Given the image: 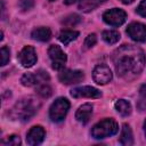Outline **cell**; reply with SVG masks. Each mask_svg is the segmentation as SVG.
Segmentation results:
<instances>
[{
	"instance_id": "1",
	"label": "cell",
	"mask_w": 146,
	"mask_h": 146,
	"mask_svg": "<svg viewBox=\"0 0 146 146\" xmlns=\"http://www.w3.org/2000/svg\"><path fill=\"white\" fill-rule=\"evenodd\" d=\"M113 63L117 75L130 81L140 75L145 67L146 58L141 48L132 44H123L114 51Z\"/></svg>"
},
{
	"instance_id": "2",
	"label": "cell",
	"mask_w": 146,
	"mask_h": 146,
	"mask_svg": "<svg viewBox=\"0 0 146 146\" xmlns=\"http://www.w3.org/2000/svg\"><path fill=\"white\" fill-rule=\"evenodd\" d=\"M40 108V102L34 97H25L18 100L10 110V117L18 121H29Z\"/></svg>"
},
{
	"instance_id": "3",
	"label": "cell",
	"mask_w": 146,
	"mask_h": 146,
	"mask_svg": "<svg viewBox=\"0 0 146 146\" xmlns=\"http://www.w3.org/2000/svg\"><path fill=\"white\" fill-rule=\"evenodd\" d=\"M119 131V125L113 119H104L91 128V136L95 139H104L115 135Z\"/></svg>"
},
{
	"instance_id": "4",
	"label": "cell",
	"mask_w": 146,
	"mask_h": 146,
	"mask_svg": "<svg viewBox=\"0 0 146 146\" xmlns=\"http://www.w3.org/2000/svg\"><path fill=\"white\" fill-rule=\"evenodd\" d=\"M68 110L70 102L64 97H59L51 104L49 108V117L52 122H60L65 119Z\"/></svg>"
},
{
	"instance_id": "5",
	"label": "cell",
	"mask_w": 146,
	"mask_h": 146,
	"mask_svg": "<svg viewBox=\"0 0 146 146\" xmlns=\"http://www.w3.org/2000/svg\"><path fill=\"white\" fill-rule=\"evenodd\" d=\"M48 55L51 60V67L54 70H63L67 57L66 54L62 50V48L57 44H51L48 49Z\"/></svg>"
},
{
	"instance_id": "6",
	"label": "cell",
	"mask_w": 146,
	"mask_h": 146,
	"mask_svg": "<svg viewBox=\"0 0 146 146\" xmlns=\"http://www.w3.org/2000/svg\"><path fill=\"white\" fill-rule=\"evenodd\" d=\"M103 19L106 24L111 26H120L122 25L127 19V14L124 10L120 8H112L104 13Z\"/></svg>"
},
{
	"instance_id": "7",
	"label": "cell",
	"mask_w": 146,
	"mask_h": 146,
	"mask_svg": "<svg viewBox=\"0 0 146 146\" xmlns=\"http://www.w3.org/2000/svg\"><path fill=\"white\" fill-rule=\"evenodd\" d=\"M48 80H49V74L46 71L39 70L38 72L34 73H25L22 76L21 82L25 87H32V86H39Z\"/></svg>"
},
{
	"instance_id": "8",
	"label": "cell",
	"mask_w": 146,
	"mask_h": 146,
	"mask_svg": "<svg viewBox=\"0 0 146 146\" xmlns=\"http://www.w3.org/2000/svg\"><path fill=\"white\" fill-rule=\"evenodd\" d=\"M58 79L64 84H73L79 83L84 79V74L82 71L79 70H62L58 74Z\"/></svg>"
},
{
	"instance_id": "9",
	"label": "cell",
	"mask_w": 146,
	"mask_h": 146,
	"mask_svg": "<svg viewBox=\"0 0 146 146\" xmlns=\"http://www.w3.org/2000/svg\"><path fill=\"white\" fill-rule=\"evenodd\" d=\"M112 78H113L112 71L107 65L100 64L94 68L92 79L97 84H106L112 80Z\"/></svg>"
},
{
	"instance_id": "10",
	"label": "cell",
	"mask_w": 146,
	"mask_h": 146,
	"mask_svg": "<svg viewBox=\"0 0 146 146\" xmlns=\"http://www.w3.org/2000/svg\"><path fill=\"white\" fill-rule=\"evenodd\" d=\"M127 33L128 35L137 42H145L146 41V25L133 22L128 25L127 27Z\"/></svg>"
},
{
	"instance_id": "11",
	"label": "cell",
	"mask_w": 146,
	"mask_h": 146,
	"mask_svg": "<svg viewBox=\"0 0 146 146\" xmlns=\"http://www.w3.org/2000/svg\"><path fill=\"white\" fill-rule=\"evenodd\" d=\"M18 60L23 67H31L36 63V52L32 46H25L18 54Z\"/></svg>"
},
{
	"instance_id": "12",
	"label": "cell",
	"mask_w": 146,
	"mask_h": 146,
	"mask_svg": "<svg viewBox=\"0 0 146 146\" xmlns=\"http://www.w3.org/2000/svg\"><path fill=\"white\" fill-rule=\"evenodd\" d=\"M71 96L74 98H99L102 97V92L90 86H83V87H76L71 90Z\"/></svg>"
},
{
	"instance_id": "13",
	"label": "cell",
	"mask_w": 146,
	"mask_h": 146,
	"mask_svg": "<svg viewBox=\"0 0 146 146\" xmlns=\"http://www.w3.org/2000/svg\"><path fill=\"white\" fill-rule=\"evenodd\" d=\"M46 137V131L41 125H34L32 127L27 135H26V141L31 146H36L43 141Z\"/></svg>"
},
{
	"instance_id": "14",
	"label": "cell",
	"mask_w": 146,
	"mask_h": 146,
	"mask_svg": "<svg viewBox=\"0 0 146 146\" xmlns=\"http://www.w3.org/2000/svg\"><path fill=\"white\" fill-rule=\"evenodd\" d=\"M91 114H92V105L91 104H83L82 106H80L78 108V111L75 113V119L80 123L84 124L89 121Z\"/></svg>"
},
{
	"instance_id": "15",
	"label": "cell",
	"mask_w": 146,
	"mask_h": 146,
	"mask_svg": "<svg viewBox=\"0 0 146 146\" xmlns=\"http://www.w3.org/2000/svg\"><path fill=\"white\" fill-rule=\"evenodd\" d=\"M31 36H32V39H34V40L44 42V41H48V40L51 38V31H50V29L44 27V26L36 27V29H34V30L32 31Z\"/></svg>"
},
{
	"instance_id": "16",
	"label": "cell",
	"mask_w": 146,
	"mask_h": 146,
	"mask_svg": "<svg viewBox=\"0 0 146 146\" xmlns=\"http://www.w3.org/2000/svg\"><path fill=\"white\" fill-rule=\"evenodd\" d=\"M120 143L125 146H130L133 144V137H132V131L128 124H123L121 135H120Z\"/></svg>"
},
{
	"instance_id": "17",
	"label": "cell",
	"mask_w": 146,
	"mask_h": 146,
	"mask_svg": "<svg viewBox=\"0 0 146 146\" xmlns=\"http://www.w3.org/2000/svg\"><path fill=\"white\" fill-rule=\"evenodd\" d=\"M79 36V32L78 31H73V30H64L59 33L58 35V39L59 41L64 44V46H67L70 42L74 41L76 38Z\"/></svg>"
},
{
	"instance_id": "18",
	"label": "cell",
	"mask_w": 146,
	"mask_h": 146,
	"mask_svg": "<svg viewBox=\"0 0 146 146\" xmlns=\"http://www.w3.org/2000/svg\"><path fill=\"white\" fill-rule=\"evenodd\" d=\"M105 1L106 0H81L79 3V9H81L84 13H88L94 10Z\"/></svg>"
},
{
	"instance_id": "19",
	"label": "cell",
	"mask_w": 146,
	"mask_h": 146,
	"mask_svg": "<svg viewBox=\"0 0 146 146\" xmlns=\"http://www.w3.org/2000/svg\"><path fill=\"white\" fill-rule=\"evenodd\" d=\"M115 110L119 114H121L122 116H128L131 113V105L128 100L125 99H119L115 102Z\"/></svg>"
},
{
	"instance_id": "20",
	"label": "cell",
	"mask_w": 146,
	"mask_h": 146,
	"mask_svg": "<svg viewBox=\"0 0 146 146\" xmlns=\"http://www.w3.org/2000/svg\"><path fill=\"white\" fill-rule=\"evenodd\" d=\"M103 40L108 44H114L120 40V33L115 30H106L102 33Z\"/></svg>"
},
{
	"instance_id": "21",
	"label": "cell",
	"mask_w": 146,
	"mask_h": 146,
	"mask_svg": "<svg viewBox=\"0 0 146 146\" xmlns=\"http://www.w3.org/2000/svg\"><path fill=\"white\" fill-rule=\"evenodd\" d=\"M137 106L140 111L146 110V84H143L139 89V100Z\"/></svg>"
},
{
	"instance_id": "22",
	"label": "cell",
	"mask_w": 146,
	"mask_h": 146,
	"mask_svg": "<svg viewBox=\"0 0 146 146\" xmlns=\"http://www.w3.org/2000/svg\"><path fill=\"white\" fill-rule=\"evenodd\" d=\"M1 144L5 146H18V145H21V138L17 135H11V136H8L7 138L2 139Z\"/></svg>"
},
{
	"instance_id": "23",
	"label": "cell",
	"mask_w": 146,
	"mask_h": 146,
	"mask_svg": "<svg viewBox=\"0 0 146 146\" xmlns=\"http://www.w3.org/2000/svg\"><path fill=\"white\" fill-rule=\"evenodd\" d=\"M80 22H81V17L79 15H76V14H73V15L67 16L63 23L65 25H67V26H74V25H76Z\"/></svg>"
},
{
	"instance_id": "24",
	"label": "cell",
	"mask_w": 146,
	"mask_h": 146,
	"mask_svg": "<svg viewBox=\"0 0 146 146\" xmlns=\"http://www.w3.org/2000/svg\"><path fill=\"white\" fill-rule=\"evenodd\" d=\"M36 92L41 96V97H43V98H47V97H49L50 95H51V88L48 86V84H39V87H38V89H36Z\"/></svg>"
},
{
	"instance_id": "25",
	"label": "cell",
	"mask_w": 146,
	"mask_h": 146,
	"mask_svg": "<svg viewBox=\"0 0 146 146\" xmlns=\"http://www.w3.org/2000/svg\"><path fill=\"white\" fill-rule=\"evenodd\" d=\"M9 59H10V50L8 47L3 46L1 48V65L5 66L9 62Z\"/></svg>"
},
{
	"instance_id": "26",
	"label": "cell",
	"mask_w": 146,
	"mask_h": 146,
	"mask_svg": "<svg viewBox=\"0 0 146 146\" xmlns=\"http://www.w3.org/2000/svg\"><path fill=\"white\" fill-rule=\"evenodd\" d=\"M96 42H97V36H96L95 33H91V34H89V35L86 38V40H84V48L89 49V48L94 47V46L96 44Z\"/></svg>"
},
{
	"instance_id": "27",
	"label": "cell",
	"mask_w": 146,
	"mask_h": 146,
	"mask_svg": "<svg viewBox=\"0 0 146 146\" xmlns=\"http://www.w3.org/2000/svg\"><path fill=\"white\" fill-rule=\"evenodd\" d=\"M137 14L146 18V0H143L139 3V6L137 7Z\"/></svg>"
},
{
	"instance_id": "28",
	"label": "cell",
	"mask_w": 146,
	"mask_h": 146,
	"mask_svg": "<svg viewBox=\"0 0 146 146\" xmlns=\"http://www.w3.org/2000/svg\"><path fill=\"white\" fill-rule=\"evenodd\" d=\"M18 5L23 10H27L33 7V1L32 0H19Z\"/></svg>"
},
{
	"instance_id": "29",
	"label": "cell",
	"mask_w": 146,
	"mask_h": 146,
	"mask_svg": "<svg viewBox=\"0 0 146 146\" xmlns=\"http://www.w3.org/2000/svg\"><path fill=\"white\" fill-rule=\"evenodd\" d=\"M78 1H81V0H65L64 2H65L66 5H73V3L78 2Z\"/></svg>"
},
{
	"instance_id": "30",
	"label": "cell",
	"mask_w": 146,
	"mask_h": 146,
	"mask_svg": "<svg viewBox=\"0 0 146 146\" xmlns=\"http://www.w3.org/2000/svg\"><path fill=\"white\" fill-rule=\"evenodd\" d=\"M122 3H124V5H130V3H132L135 0H120Z\"/></svg>"
},
{
	"instance_id": "31",
	"label": "cell",
	"mask_w": 146,
	"mask_h": 146,
	"mask_svg": "<svg viewBox=\"0 0 146 146\" xmlns=\"http://www.w3.org/2000/svg\"><path fill=\"white\" fill-rule=\"evenodd\" d=\"M144 131H145V135H146V121L144 122Z\"/></svg>"
},
{
	"instance_id": "32",
	"label": "cell",
	"mask_w": 146,
	"mask_h": 146,
	"mask_svg": "<svg viewBox=\"0 0 146 146\" xmlns=\"http://www.w3.org/2000/svg\"><path fill=\"white\" fill-rule=\"evenodd\" d=\"M49 1H55V0H49Z\"/></svg>"
}]
</instances>
